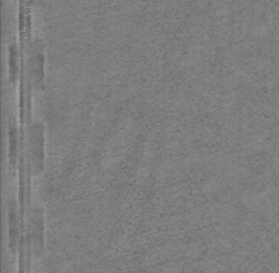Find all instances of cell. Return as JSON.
<instances>
[{
  "mask_svg": "<svg viewBox=\"0 0 279 273\" xmlns=\"http://www.w3.org/2000/svg\"><path fill=\"white\" fill-rule=\"evenodd\" d=\"M17 50H16L15 43H11L10 46V80L11 83H15L17 79Z\"/></svg>",
  "mask_w": 279,
  "mask_h": 273,
  "instance_id": "obj_5",
  "label": "cell"
},
{
  "mask_svg": "<svg viewBox=\"0 0 279 273\" xmlns=\"http://www.w3.org/2000/svg\"><path fill=\"white\" fill-rule=\"evenodd\" d=\"M17 135H16V127L14 123H10V159L11 165L16 168V163H17Z\"/></svg>",
  "mask_w": 279,
  "mask_h": 273,
  "instance_id": "obj_4",
  "label": "cell"
},
{
  "mask_svg": "<svg viewBox=\"0 0 279 273\" xmlns=\"http://www.w3.org/2000/svg\"><path fill=\"white\" fill-rule=\"evenodd\" d=\"M8 217H10V247L12 251H15L16 244H17V235H19V229H17V220H16L15 201H12V200H10V211H8Z\"/></svg>",
  "mask_w": 279,
  "mask_h": 273,
  "instance_id": "obj_3",
  "label": "cell"
},
{
  "mask_svg": "<svg viewBox=\"0 0 279 273\" xmlns=\"http://www.w3.org/2000/svg\"><path fill=\"white\" fill-rule=\"evenodd\" d=\"M32 50L33 51H32V55L30 57L28 72L33 75V84H35V87L40 88L41 83H43V63H44L40 43L37 44V47H33Z\"/></svg>",
  "mask_w": 279,
  "mask_h": 273,
  "instance_id": "obj_2",
  "label": "cell"
},
{
  "mask_svg": "<svg viewBox=\"0 0 279 273\" xmlns=\"http://www.w3.org/2000/svg\"><path fill=\"white\" fill-rule=\"evenodd\" d=\"M31 140V159L33 164V171L39 173L43 168V127L35 124L30 134Z\"/></svg>",
  "mask_w": 279,
  "mask_h": 273,
  "instance_id": "obj_1",
  "label": "cell"
}]
</instances>
